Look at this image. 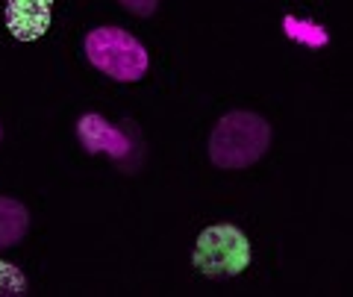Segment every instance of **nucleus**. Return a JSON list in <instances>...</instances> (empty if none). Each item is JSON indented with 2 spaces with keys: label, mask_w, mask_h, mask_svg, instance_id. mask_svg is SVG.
I'll use <instances>...</instances> for the list:
<instances>
[{
  "label": "nucleus",
  "mask_w": 353,
  "mask_h": 297,
  "mask_svg": "<svg viewBox=\"0 0 353 297\" xmlns=\"http://www.w3.org/2000/svg\"><path fill=\"white\" fill-rule=\"evenodd\" d=\"M271 147V124L259 112L233 109L209 133V159L215 168L241 171L259 162Z\"/></svg>",
  "instance_id": "1"
},
{
  "label": "nucleus",
  "mask_w": 353,
  "mask_h": 297,
  "mask_svg": "<svg viewBox=\"0 0 353 297\" xmlns=\"http://www.w3.org/2000/svg\"><path fill=\"white\" fill-rule=\"evenodd\" d=\"M83 53L94 71L115 83H139L150 68L148 48L124 27H94L85 32Z\"/></svg>",
  "instance_id": "2"
},
{
  "label": "nucleus",
  "mask_w": 353,
  "mask_h": 297,
  "mask_svg": "<svg viewBox=\"0 0 353 297\" xmlns=\"http://www.w3.org/2000/svg\"><path fill=\"white\" fill-rule=\"evenodd\" d=\"M250 241L245 229L236 224H212L206 227L194 241L192 265L209 280L239 277L250 265Z\"/></svg>",
  "instance_id": "3"
},
{
  "label": "nucleus",
  "mask_w": 353,
  "mask_h": 297,
  "mask_svg": "<svg viewBox=\"0 0 353 297\" xmlns=\"http://www.w3.org/2000/svg\"><path fill=\"white\" fill-rule=\"evenodd\" d=\"M77 139L85 153H106L112 159H127L130 153V139L124 130H118L115 124L101 115V112H85L77 118Z\"/></svg>",
  "instance_id": "4"
},
{
  "label": "nucleus",
  "mask_w": 353,
  "mask_h": 297,
  "mask_svg": "<svg viewBox=\"0 0 353 297\" xmlns=\"http://www.w3.org/2000/svg\"><path fill=\"white\" fill-rule=\"evenodd\" d=\"M3 21L9 36L18 41H36L50 30L53 0H6Z\"/></svg>",
  "instance_id": "5"
},
{
  "label": "nucleus",
  "mask_w": 353,
  "mask_h": 297,
  "mask_svg": "<svg viewBox=\"0 0 353 297\" xmlns=\"http://www.w3.org/2000/svg\"><path fill=\"white\" fill-rule=\"evenodd\" d=\"M30 229V209L15 197L0 194V250L15 247Z\"/></svg>",
  "instance_id": "6"
},
{
  "label": "nucleus",
  "mask_w": 353,
  "mask_h": 297,
  "mask_svg": "<svg viewBox=\"0 0 353 297\" xmlns=\"http://www.w3.org/2000/svg\"><path fill=\"white\" fill-rule=\"evenodd\" d=\"M27 294V277L24 271L12 262L0 259V297H24Z\"/></svg>",
  "instance_id": "7"
},
{
  "label": "nucleus",
  "mask_w": 353,
  "mask_h": 297,
  "mask_svg": "<svg viewBox=\"0 0 353 297\" xmlns=\"http://www.w3.org/2000/svg\"><path fill=\"white\" fill-rule=\"evenodd\" d=\"M118 3L136 18H150L159 9V0H118Z\"/></svg>",
  "instance_id": "8"
}]
</instances>
